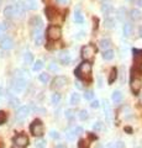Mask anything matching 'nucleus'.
<instances>
[{
    "label": "nucleus",
    "instance_id": "obj_5",
    "mask_svg": "<svg viewBox=\"0 0 142 148\" xmlns=\"http://www.w3.org/2000/svg\"><path fill=\"white\" fill-rule=\"evenodd\" d=\"M30 131L31 133H32L34 136H42L43 135V125L42 122L40 121V120H35V121L31 123V126H30Z\"/></svg>",
    "mask_w": 142,
    "mask_h": 148
},
{
    "label": "nucleus",
    "instance_id": "obj_44",
    "mask_svg": "<svg viewBox=\"0 0 142 148\" xmlns=\"http://www.w3.org/2000/svg\"><path fill=\"white\" fill-rule=\"evenodd\" d=\"M49 136H51L53 140H58V138H59V133L57 131H54V130H52V131L49 132Z\"/></svg>",
    "mask_w": 142,
    "mask_h": 148
},
{
    "label": "nucleus",
    "instance_id": "obj_49",
    "mask_svg": "<svg viewBox=\"0 0 142 148\" xmlns=\"http://www.w3.org/2000/svg\"><path fill=\"white\" fill-rule=\"evenodd\" d=\"M5 30H6V26H5V24H0V36H1L4 32H5Z\"/></svg>",
    "mask_w": 142,
    "mask_h": 148
},
{
    "label": "nucleus",
    "instance_id": "obj_32",
    "mask_svg": "<svg viewBox=\"0 0 142 148\" xmlns=\"http://www.w3.org/2000/svg\"><path fill=\"white\" fill-rule=\"evenodd\" d=\"M38 79L41 83H43V84H47V83L49 82V74L47 73H41L38 75Z\"/></svg>",
    "mask_w": 142,
    "mask_h": 148
},
{
    "label": "nucleus",
    "instance_id": "obj_17",
    "mask_svg": "<svg viewBox=\"0 0 142 148\" xmlns=\"http://www.w3.org/2000/svg\"><path fill=\"white\" fill-rule=\"evenodd\" d=\"M104 26H105V29H109V30L114 29V27L116 26L115 18H113V17H106V18L104 20Z\"/></svg>",
    "mask_w": 142,
    "mask_h": 148
},
{
    "label": "nucleus",
    "instance_id": "obj_36",
    "mask_svg": "<svg viewBox=\"0 0 142 148\" xmlns=\"http://www.w3.org/2000/svg\"><path fill=\"white\" fill-rule=\"evenodd\" d=\"M51 101H52L53 105L59 104V101H61V95H59L58 92H54V94L52 95V98H51Z\"/></svg>",
    "mask_w": 142,
    "mask_h": 148
},
{
    "label": "nucleus",
    "instance_id": "obj_35",
    "mask_svg": "<svg viewBox=\"0 0 142 148\" xmlns=\"http://www.w3.org/2000/svg\"><path fill=\"white\" fill-rule=\"evenodd\" d=\"M46 145H47V142L43 138H41V140H37L35 143V147L36 148H46Z\"/></svg>",
    "mask_w": 142,
    "mask_h": 148
},
{
    "label": "nucleus",
    "instance_id": "obj_53",
    "mask_svg": "<svg viewBox=\"0 0 142 148\" xmlns=\"http://www.w3.org/2000/svg\"><path fill=\"white\" fill-rule=\"evenodd\" d=\"M139 35H140V37L142 38V26H141L140 29H139Z\"/></svg>",
    "mask_w": 142,
    "mask_h": 148
},
{
    "label": "nucleus",
    "instance_id": "obj_58",
    "mask_svg": "<svg viewBox=\"0 0 142 148\" xmlns=\"http://www.w3.org/2000/svg\"><path fill=\"white\" fill-rule=\"evenodd\" d=\"M127 1H130V3H132V1H135V0H127Z\"/></svg>",
    "mask_w": 142,
    "mask_h": 148
},
{
    "label": "nucleus",
    "instance_id": "obj_20",
    "mask_svg": "<svg viewBox=\"0 0 142 148\" xmlns=\"http://www.w3.org/2000/svg\"><path fill=\"white\" fill-rule=\"evenodd\" d=\"M4 15H5L6 18H11L15 16V9H14L12 5H8L5 9H4Z\"/></svg>",
    "mask_w": 142,
    "mask_h": 148
},
{
    "label": "nucleus",
    "instance_id": "obj_38",
    "mask_svg": "<svg viewBox=\"0 0 142 148\" xmlns=\"http://www.w3.org/2000/svg\"><path fill=\"white\" fill-rule=\"evenodd\" d=\"M103 127H104V123H103V122H100V121L95 122V123L93 125V130H94L95 132H99V131H102V130H103Z\"/></svg>",
    "mask_w": 142,
    "mask_h": 148
},
{
    "label": "nucleus",
    "instance_id": "obj_19",
    "mask_svg": "<svg viewBox=\"0 0 142 148\" xmlns=\"http://www.w3.org/2000/svg\"><path fill=\"white\" fill-rule=\"evenodd\" d=\"M111 100H113L114 104H120L121 101H122V92L119 91V90L114 91L113 95H111Z\"/></svg>",
    "mask_w": 142,
    "mask_h": 148
},
{
    "label": "nucleus",
    "instance_id": "obj_45",
    "mask_svg": "<svg viewBox=\"0 0 142 148\" xmlns=\"http://www.w3.org/2000/svg\"><path fill=\"white\" fill-rule=\"evenodd\" d=\"M73 132H74V135H80L82 132H83V128L79 127V126H77V127H73Z\"/></svg>",
    "mask_w": 142,
    "mask_h": 148
},
{
    "label": "nucleus",
    "instance_id": "obj_7",
    "mask_svg": "<svg viewBox=\"0 0 142 148\" xmlns=\"http://www.w3.org/2000/svg\"><path fill=\"white\" fill-rule=\"evenodd\" d=\"M30 111H31L30 106H21V108H19L16 111V120L20 122L24 121V120L30 115Z\"/></svg>",
    "mask_w": 142,
    "mask_h": 148
},
{
    "label": "nucleus",
    "instance_id": "obj_12",
    "mask_svg": "<svg viewBox=\"0 0 142 148\" xmlns=\"http://www.w3.org/2000/svg\"><path fill=\"white\" fill-rule=\"evenodd\" d=\"M32 35H34V41H35L36 46H41V45H42V42H43L42 30H34Z\"/></svg>",
    "mask_w": 142,
    "mask_h": 148
},
{
    "label": "nucleus",
    "instance_id": "obj_4",
    "mask_svg": "<svg viewBox=\"0 0 142 148\" xmlns=\"http://www.w3.org/2000/svg\"><path fill=\"white\" fill-rule=\"evenodd\" d=\"M61 35H62V30L59 26L56 25H51L47 29V37L51 41H56L61 38Z\"/></svg>",
    "mask_w": 142,
    "mask_h": 148
},
{
    "label": "nucleus",
    "instance_id": "obj_51",
    "mask_svg": "<svg viewBox=\"0 0 142 148\" xmlns=\"http://www.w3.org/2000/svg\"><path fill=\"white\" fill-rule=\"evenodd\" d=\"M94 29H98V18L94 17Z\"/></svg>",
    "mask_w": 142,
    "mask_h": 148
},
{
    "label": "nucleus",
    "instance_id": "obj_27",
    "mask_svg": "<svg viewBox=\"0 0 142 148\" xmlns=\"http://www.w3.org/2000/svg\"><path fill=\"white\" fill-rule=\"evenodd\" d=\"M74 21L77 22V24H83L84 22V16H83V14H82L80 10L74 11Z\"/></svg>",
    "mask_w": 142,
    "mask_h": 148
},
{
    "label": "nucleus",
    "instance_id": "obj_29",
    "mask_svg": "<svg viewBox=\"0 0 142 148\" xmlns=\"http://www.w3.org/2000/svg\"><path fill=\"white\" fill-rule=\"evenodd\" d=\"M80 103V95L78 94V92H73V94L71 95V104L72 105H78Z\"/></svg>",
    "mask_w": 142,
    "mask_h": 148
},
{
    "label": "nucleus",
    "instance_id": "obj_18",
    "mask_svg": "<svg viewBox=\"0 0 142 148\" xmlns=\"http://www.w3.org/2000/svg\"><path fill=\"white\" fill-rule=\"evenodd\" d=\"M45 14L48 20H53V18H56V16H57V10L53 8H46Z\"/></svg>",
    "mask_w": 142,
    "mask_h": 148
},
{
    "label": "nucleus",
    "instance_id": "obj_47",
    "mask_svg": "<svg viewBox=\"0 0 142 148\" xmlns=\"http://www.w3.org/2000/svg\"><path fill=\"white\" fill-rule=\"evenodd\" d=\"M78 147L79 148H88V145H86V142L84 140H80L79 143H78Z\"/></svg>",
    "mask_w": 142,
    "mask_h": 148
},
{
    "label": "nucleus",
    "instance_id": "obj_2",
    "mask_svg": "<svg viewBox=\"0 0 142 148\" xmlns=\"http://www.w3.org/2000/svg\"><path fill=\"white\" fill-rule=\"evenodd\" d=\"M16 77L14 78V80L11 83V89L14 92H16V94H20V92H22L25 89H26V79L24 78V75L22 74H20V71L16 72Z\"/></svg>",
    "mask_w": 142,
    "mask_h": 148
},
{
    "label": "nucleus",
    "instance_id": "obj_48",
    "mask_svg": "<svg viewBox=\"0 0 142 148\" xmlns=\"http://www.w3.org/2000/svg\"><path fill=\"white\" fill-rule=\"evenodd\" d=\"M48 67H49V69H51L52 72H58V67H57V64H56V63H53V62H52Z\"/></svg>",
    "mask_w": 142,
    "mask_h": 148
},
{
    "label": "nucleus",
    "instance_id": "obj_1",
    "mask_svg": "<svg viewBox=\"0 0 142 148\" xmlns=\"http://www.w3.org/2000/svg\"><path fill=\"white\" fill-rule=\"evenodd\" d=\"M74 74L79 78V79H83V80H90L91 78V64L89 62H83L80 63L78 68L74 71Z\"/></svg>",
    "mask_w": 142,
    "mask_h": 148
},
{
    "label": "nucleus",
    "instance_id": "obj_3",
    "mask_svg": "<svg viewBox=\"0 0 142 148\" xmlns=\"http://www.w3.org/2000/svg\"><path fill=\"white\" fill-rule=\"evenodd\" d=\"M95 53H97V48H95L94 45H85L84 47L82 48V57H83L85 61L93 59Z\"/></svg>",
    "mask_w": 142,
    "mask_h": 148
},
{
    "label": "nucleus",
    "instance_id": "obj_56",
    "mask_svg": "<svg viewBox=\"0 0 142 148\" xmlns=\"http://www.w3.org/2000/svg\"><path fill=\"white\" fill-rule=\"evenodd\" d=\"M139 66H140V71H141V72H142V62H141V63H140V64H139Z\"/></svg>",
    "mask_w": 142,
    "mask_h": 148
},
{
    "label": "nucleus",
    "instance_id": "obj_8",
    "mask_svg": "<svg viewBox=\"0 0 142 148\" xmlns=\"http://www.w3.org/2000/svg\"><path fill=\"white\" fill-rule=\"evenodd\" d=\"M130 86H131V91L134 92L135 95H139V92H140L141 88H142V82H141V79H140V78L132 77L131 83H130Z\"/></svg>",
    "mask_w": 142,
    "mask_h": 148
},
{
    "label": "nucleus",
    "instance_id": "obj_52",
    "mask_svg": "<svg viewBox=\"0 0 142 148\" xmlns=\"http://www.w3.org/2000/svg\"><path fill=\"white\" fill-rule=\"evenodd\" d=\"M75 86L78 88V89H82V85H80V83H79V82H77V83H75Z\"/></svg>",
    "mask_w": 142,
    "mask_h": 148
},
{
    "label": "nucleus",
    "instance_id": "obj_16",
    "mask_svg": "<svg viewBox=\"0 0 142 148\" xmlns=\"http://www.w3.org/2000/svg\"><path fill=\"white\" fill-rule=\"evenodd\" d=\"M102 12L104 14V15H110V14H113L114 12L113 5L111 4H109V3H104L102 5Z\"/></svg>",
    "mask_w": 142,
    "mask_h": 148
},
{
    "label": "nucleus",
    "instance_id": "obj_31",
    "mask_svg": "<svg viewBox=\"0 0 142 148\" xmlns=\"http://www.w3.org/2000/svg\"><path fill=\"white\" fill-rule=\"evenodd\" d=\"M116 15H117L119 20L123 21V18L126 17V9H125V8H120V9H119V10L116 11Z\"/></svg>",
    "mask_w": 142,
    "mask_h": 148
},
{
    "label": "nucleus",
    "instance_id": "obj_25",
    "mask_svg": "<svg viewBox=\"0 0 142 148\" xmlns=\"http://www.w3.org/2000/svg\"><path fill=\"white\" fill-rule=\"evenodd\" d=\"M132 52H134V61H135V63L140 64L142 62V49H134Z\"/></svg>",
    "mask_w": 142,
    "mask_h": 148
},
{
    "label": "nucleus",
    "instance_id": "obj_46",
    "mask_svg": "<svg viewBox=\"0 0 142 148\" xmlns=\"http://www.w3.org/2000/svg\"><path fill=\"white\" fill-rule=\"evenodd\" d=\"M90 106L93 109H98L99 106H100V103H99L98 100H93V101H91V104H90Z\"/></svg>",
    "mask_w": 142,
    "mask_h": 148
},
{
    "label": "nucleus",
    "instance_id": "obj_6",
    "mask_svg": "<svg viewBox=\"0 0 142 148\" xmlns=\"http://www.w3.org/2000/svg\"><path fill=\"white\" fill-rule=\"evenodd\" d=\"M67 78L66 77H62V75H58L54 79L52 80V85L51 88L53 90H59V89H62V88H64L67 85Z\"/></svg>",
    "mask_w": 142,
    "mask_h": 148
},
{
    "label": "nucleus",
    "instance_id": "obj_42",
    "mask_svg": "<svg viewBox=\"0 0 142 148\" xmlns=\"http://www.w3.org/2000/svg\"><path fill=\"white\" fill-rule=\"evenodd\" d=\"M6 120H8V115H6V112H4V111H0V125L5 123V122H6Z\"/></svg>",
    "mask_w": 142,
    "mask_h": 148
},
{
    "label": "nucleus",
    "instance_id": "obj_26",
    "mask_svg": "<svg viewBox=\"0 0 142 148\" xmlns=\"http://www.w3.org/2000/svg\"><path fill=\"white\" fill-rule=\"evenodd\" d=\"M104 112H105V116H106L108 121H111V109H110V105L108 101H104Z\"/></svg>",
    "mask_w": 142,
    "mask_h": 148
},
{
    "label": "nucleus",
    "instance_id": "obj_34",
    "mask_svg": "<svg viewBox=\"0 0 142 148\" xmlns=\"http://www.w3.org/2000/svg\"><path fill=\"white\" fill-rule=\"evenodd\" d=\"M42 67H43V62L38 59V61H36V62L34 63L32 71H34V72H38V71H41V69H42Z\"/></svg>",
    "mask_w": 142,
    "mask_h": 148
},
{
    "label": "nucleus",
    "instance_id": "obj_55",
    "mask_svg": "<svg viewBox=\"0 0 142 148\" xmlns=\"http://www.w3.org/2000/svg\"><path fill=\"white\" fill-rule=\"evenodd\" d=\"M137 4H139L140 6H142V0H137Z\"/></svg>",
    "mask_w": 142,
    "mask_h": 148
},
{
    "label": "nucleus",
    "instance_id": "obj_43",
    "mask_svg": "<svg viewBox=\"0 0 142 148\" xmlns=\"http://www.w3.org/2000/svg\"><path fill=\"white\" fill-rule=\"evenodd\" d=\"M113 148H126V147H125V143H123V142L117 141V142H115L113 145Z\"/></svg>",
    "mask_w": 142,
    "mask_h": 148
},
{
    "label": "nucleus",
    "instance_id": "obj_23",
    "mask_svg": "<svg viewBox=\"0 0 142 148\" xmlns=\"http://www.w3.org/2000/svg\"><path fill=\"white\" fill-rule=\"evenodd\" d=\"M122 32H123V36H125V37L131 36V34H132V25L130 24V22H126V24H123Z\"/></svg>",
    "mask_w": 142,
    "mask_h": 148
},
{
    "label": "nucleus",
    "instance_id": "obj_41",
    "mask_svg": "<svg viewBox=\"0 0 142 148\" xmlns=\"http://www.w3.org/2000/svg\"><path fill=\"white\" fill-rule=\"evenodd\" d=\"M88 111L86 110H80V112H79V119L82 120V121H85L86 119H88Z\"/></svg>",
    "mask_w": 142,
    "mask_h": 148
},
{
    "label": "nucleus",
    "instance_id": "obj_13",
    "mask_svg": "<svg viewBox=\"0 0 142 148\" xmlns=\"http://www.w3.org/2000/svg\"><path fill=\"white\" fill-rule=\"evenodd\" d=\"M0 47L3 49H11L14 47V41L10 38V37H4L0 42Z\"/></svg>",
    "mask_w": 142,
    "mask_h": 148
},
{
    "label": "nucleus",
    "instance_id": "obj_21",
    "mask_svg": "<svg viewBox=\"0 0 142 148\" xmlns=\"http://www.w3.org/2000/svg\"><path fill=\"white\" fill-rule=\"evenodd\" d=\"M24 4H25L26 9H30V10H36V9L38 8L37 0H26Z\"/></svg>",
    "mask_w": 142,
    "mask_h": 148
},
{
    "label": "nucleus",
    "instance_id": "obj_24",
    "mask_svg": "<svg viewBox=\"0 0 142 148\" xmlns=\"http://www.w3.org/2000/svg\"><path fill=\"white\" fill-rule=\"evenodd\" d=\"M110 45H111V42H110V40H109V38H102V40L99 41V47L102 48L103 51L109 49Z\"/></svg>",
    "mask_w": 142,
    "mask_h": 148
},
{
    "label": "nucleus",
    "instance_id": "obj_14",
    "mask_svg": "<svg viewBox=\"0 0 142 148\" xmlns=\"http://www.w3.org/2000/svg\"><path fill=\"white\" fill-rule=\"evenodd\" d=\"M14 9H15V15H17V16H24L25 10H26V6H25L24 3L20 1V3H17L16 5H14Z\"/></svg>",
    "mask_w": 142,
    "mask_h": 148
},
{
    "label": "nucleus",
    "instance_id": "obj_33",
    "mask_svg": "<svg viewBox=\"0 0 142 148\" xmlns=\"http://www.w3.org/2000/svg\"><path fill=\"white\" fill-rule=\"evenodd\" d=\"M9 104H10L11 108H17L20 104V100L15 98V96H10V99H9Z\"/></svg>",
    "mask_w": 142,
    "mask_h": 148
},
{
    "label": "nucleus",
    "instance_id": "obj_40",
    "mask_svg": "<svg viewBox=\"0 0 142 148\" xmlns=\"http://www.w3.org/2000/svg\"><path fill=\"white\" fill-rule=\"evenodd\" d=\"M66 119L69 120V121H72L73 119H74V111L73 110H66Z\"/></svg>",
    "mask_w": 142,
    "mask_h": 148
},
{
    "label": "nucleus",
    "instance_id": "obj_30",
    "mask_svg": "<svg viewBox=\"0 0 142 148\" xmlns=\"http://www.w3.org/2000/svg\"><path fill=\"white\" fill-rule=\"evenodd\" d=\"M24 61L26 64H32L34 63V54L31 52H26L24 54Z\"/></svg>",
    "mask_w": 142,
    "mask_h": 148
},
{
    "label": "nucleus",
    "instance_id": "obj_9",
    "mask_svg": "<svg viewBox=\"0 0 142 148\" xmlns=\"http://www.w3.org/2000/svg\"><path fill=\"white\" fill-rule=\"evenodd\" d=\"M14 142L19 147H26L29 145V138H27V136L24 135V133H19V135L14 138Z\"/></svg>",
    "mask_w": 142,
    "mask_h": 148
},
{
    "label": "nucleus",
    "instance_id": "obj_11",
    "mask_svg": "<svg viewBox=\"0 0 142 148\" xmlns=\"http://www.w3.org/2000/svg\"><path fill=\"white\" fill-rule=\"evenodd\" d=\"M30 25H31V27H32L34 30H41V29H42L43 22H42V20H41V17L34 16V17L30 20Z\"/></svg>",
    "mask_w": 142,
    "mask_h": 148
},
{
    "label": "nucleus",
    "instance_id": "obj_57",
    "mask_svg": "<svg viewBox=\"0 0 142 148\" xmlns=\"http://www.w3.org/2000/svg\"><path fill=\"white\" fill-rule=\"evenodd\" d=\"M12 148H24V147H19V146H16V145H15V146H12Z\"/></svg>",
    "mask_w": 142,
    "mask_h": 148
},
{
    "label": "nucleus",
    "instance_id": "obj_15",
    "mask_svg": "<svg viewBox=\"0 0 142 148\" xmlns=\"http://www.w3.org/2000/svg\"><path fill=\"white\" fill-rule=\"evenodd\" d=\"M130 17H131L134 21H140L141 18H142V12H141V10H139V9H132V10L130 11Z\"/></svg>",
    "mask_w": 142,
    "mask_h": 148
},
{
    "label": "nucleus",
    "instance_id": "obj_10",
    "mask_svg": "<svg viewBox=\"0 0 142 148\" xmlns=\"http://www.w3.org/2000/svg\"><path fill=\"white\" fill-rule=\"evenodd\" d=\"M58 59H59V62H61V64H63V66H67V64H69L71 63V53H69V51H62L61 53L58 54Z\"/></svg>",
    "mask_w": 142,
    "mask_h": 148
},
{
    "label": "nucleus",
    "instance_id": "obj_39",
    "mask_svg": "<svg viewBox=\"0 0 142 148\" xmlns=\"http://www.w3.org/2000/svg\"><path fill=\"white\" fill-rule=\"evenodd\" d=\"M66 136H67V138L68 140H74L75 138V135H74V132H73V128H69V130H67L66 131Z\"/></svg>",
    "mask_w": 142,
    "mask_h": 148
},
{
    "label": "nucleus",
    "instance_id": "obj_37",
    "mask_svg": "<svg viewBox=\"0 0 142 148\" xmlns=\"http://www.w3.org/2000/svg\"><path fill=\"white\" fill-rule=\"evenodd\" d=\"M94 98V91L93 90H85L84 91V99L85 100H93Z\"/></svg>",
    "mask_w": 142,
    "mask_h": 148
},
{
    "label": "nucleus",
    "instance_id": "obj_50",
    "mask_svg": "<svg viewBox=\"0 0 142 148\" xmlns=\"http://www.w3.org/2000/svg\"><path fill=\"white\" fill-rule=\"evenodd\" d=\"M56 1H57L58 4H62V5H64V4L68 1V0H56Z\"/></svg>",
    "mask_w": 142,
    "mask_h": 148
},
{
    "label": "nucleus",
    "instance_id": "obj_28",
    "mask_svg": "<svg viewBox=\"0 0 142 148\" xmlns=\"http://www.w3.org/2000/svg\"><path fill=\"white\" fill-rule=\"evenodd\" d=\"M114 54H115V52H114L113 49H106L103 52V58L105 59V61H111V59L114 58Z\"/></svg>",
    "mask_w": 142,
    "mask_h": 148
},
{
    "label": "nucleus",
    "instance_id": "obj_54",
    "mask_svg": "<svg viewBox=\"0 0 142 148\" xmlns=\"http://www.w3.org/2000/svg\"><path fill=\"white\" fill-rule=\"evenodd\" d=\"M56 148H67V147H66L64 145H58V146H57Z\"/></svg>",
    "mask_w": 142,
    "mask_h": 148
},
{
    "label": "nucleus",
    "instance_id": "obj_22",
    "mask_svg": "<svg viewBox=\"0 0 142 148\" xmlns=\"http://www.w3.org/2000/svg\"><path fill=\"white\" fill-rule=\"evenodd\" d=\"M116 78H117V69L114 67V68H111V71H110L108 83H109V84H113V83L116 80Z\"/></svg>",
    "mask_w": 142,
    "mask_h": 148
}]
</instances>
